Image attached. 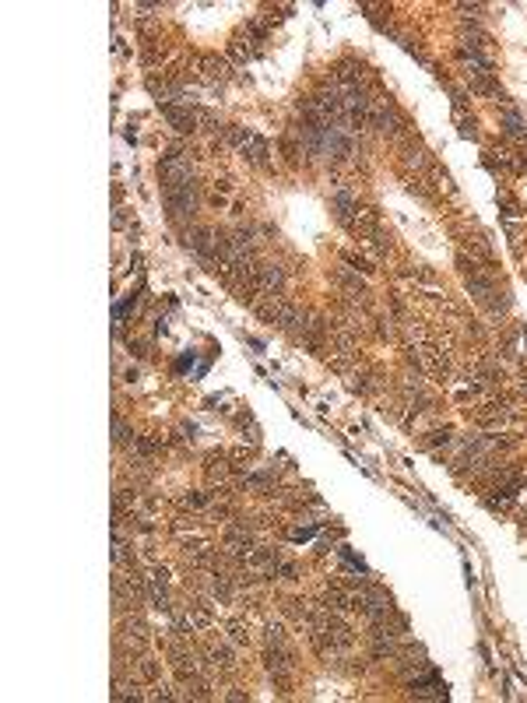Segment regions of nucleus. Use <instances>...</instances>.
<instances>
[{
	"instance_id": "ddd939ff",
	"label": "nucleus",
	"mask_w": 527,
	"mask_h": 703,
	"mask_svg": "<svg viewBox=\"0 0 527 703\" xmlns=\"http://www.w3.org/2000/svg\"><path fill=\"white\" fill-rule=\"evenodd\" d=\"M229 640L239 643V647H243V643H250V626H246L243 619H232V623H229Z\"/></svg>"
},
{
	"instance_id": "7ed1b4c3",
	"label": "nucleus",
	"mask_w": 527,
	"mask_h": 703,
	"mask_svg": "<svg viewBox=\"0 0 527 703\" xmlns=\"http://www.w3.org/2000/svg\"><path fill=\"white\" fill-rule=\"evenodd\" d=\"M162 116L165 120L180 130V134H194L197 127H200V116H197V109H183V106H162Z\"/></svg>"
},
{
	"instance_id": "20e7f679",
	"label": "nucleus",
	"mask_w": 527,
	"mask_h": 703,
	"mask_svg": "<svg viewBox=\"0 0 527 703\" xmlns=\"http://www.w3.org/2000/svg\"><path fill=\"white\" fill-rule=\"evenodd\" d=\"M187 246H190L197 257L211 260L215 250H218V236H215L211 229H190V232H187Z\"/></svg>"
},
{
	"instance_id": "f257e3e1",
	"label": "nucleus",
	"mask_w": 527,
	"mask_h": 703,
	"mask_svg": "<svg viewBox=\"0 0 527 703\" xmlns=\"http://www.w3.org/2000/svg\"><path fill=\"white\" fill-rule=\"evenodd\" d=\"M162 197H165V208L172 211V218H187V215L197 211V187H194V180H187L180 187H165Z\"/></svg>"
},
{
	"instance_id": "9b49d317",
	"label": "nucleus",
	"mask_w": 527,
	"mask_h": 703,
	"mask_svg": "<svg viewBox=\"0 0 527 703\" xmlns=\"http://www.w3.org/2000/svg\"><path fill=\"white\" fill-rule=\"evenodd\" d=\"M187 615H190V623H194V630H208L215 619H211V612H208V605L204 601H197V605H190L187 608Z\"/></svg>"
},
{
	"instance_id": "0eeeda50",
	"label": "nucleus",
	"mask_w": 527,
	"mask_h": 703,
	"mask_svg": "<svg viewBox=\"0 0 527 703\" xmlns=\"http://www.w3.org/2000/svg\"><path fill=\"white\" fill-rule=\"evenodd\" d=\"M124 640L130 643V651H144V647H148V626L137 623V619H130V623L124 626Z\"/></svg>"
},
{
	"instance_id": "f8f14e48",
	"label": "nucleus",
	"mask_w": 527,
	"mask_h": 703,
	"mask_svg": "<svg viewBox=\"0 0 527 703\" xmlns=\"http://www.w3.org/2000/svg\"><path fill=\"white\" fill-rule=\"evenodd\" d=\"M134 671H137V679H141V682H155V679H159V661H152V658H137V661H134Z\"/></svg>"
},
{
	"instance_id": "423d86ee",
	"label": "nucleus",
	"mask_w": 527,
	"mask_h": 703,
	"mask_svg": "<svg viewBox=\"0 0 527 703\" xmlns=\"http://www.w3.org/2000/svg\"><path fill=\"white\" fill-rule=\"evenodd\" d=\"M204 658H208V668H218V671H232V668H236V654H232L229 643H215V647L204 651Z\"/></svg>"
},
{
	"instance_id": "39448f33",
	"label": "nucleus",
	"mask_w": 527,
	"mask_h": 703,
	"mask_svg": "<svg viewBox=\"0 0 527 703\" xmlns=\"http://www.w3.org/2000/svg\"><path fill=\"white\" fill-rule=\"evenodd\" d=\"M281 285H285V271L278 268V264H264V268H257V292H260V296H274Z\"/></svg>"
},
{
	"instance_id": "4468645a",
	"label": "nucleus",
	"mask_w": 527,
	"mask_h": 703,
	"mask_svg": "<svg viewBox=\"0 0 527 703\" xmlns=\"http://www.w3.org/2000/svg\"><path fill=\"white\" fill-rule=\"evenodd\" d=\"M268 643H274V647H285V626H281V623H268Z\"/></svg>"
},
{
	"instance_id": "f03ea898",
	"label": "nucleus",
	"mask_w": 527,
	"mask_h": 703,
	"mask_svg": "<svg viewBox=\"0 0 527 703\" xmlns=\"http://www.w3.org/2000/svg\"><path fill=\"white\" fill-rule=\"evenodd\" d=\"M159 172H162V183H165V187H180V183L190 180V159L176 148V152H169V155L162 159Z\"/></svg>"
},
{
	"instance_id": "1a4fd4ad",
	"label": "nucleus",
	"mask_w": 527,
	"mask_h": 703,
	"mask_svg": "<svg viewBox=\"0 0 527 703\" xmlns=\"http://www.w3.org/2000/svg\"><path fill=\"white\" fill-rule=\"evenodd\" d=\"M243 152L250 155V162H253V165H268V155H271V148H268V141H264V137H257V134L250 137V144H246Z\"/></svg>"
},
{
	"instance_id": "9d476101",
	"label": "nucleus",
	"mask_w": 527,
	"mask_h": 703,
	"mask_svg": "<svg viewBox=\"0 0 527 703\" xmlns=\"http://www.w3.org/2000/svg\"><path fill=\"white\" fill-rule=\"evenodd\" d=\"M200 67H204L200 74L208 78V81H222V78L229 74V64L222 60V56H204V60H200Z\"/></svg>"
},
{
	"instance_id": "2eb2a0df",
	"label": "nucleus",
	"mask_w": 527,
	"mask_h": 703,
	"mask_svg": "<svg viewBox=\"0 0 527 703\" xmlns=\"http://www.w3.org/2000/svg\"><path fill=\"white\" fill-rule=\"evenodd\" d=\"M113 433H116V443H127V439H130V429L120 419H113Z\"/></svg>"
},
{
	"instance_id": "6e6552de",
	"label": "nucleus",
	"mask_w": 527,
	"mask_h": 703,
	"mask_svg": "<svg viewBox=\"0 0 527 703\" xmlns=\"http://www.w3.org/2000/svg\"><path fill=\"white\" fill-rule=\"evenodd\" d=\"M338 285H341V288L348 292L351 299H366V285H362V281H359L355 275H351L348 268H341V271H338Z\"/></svg>"
}]
</instances>
